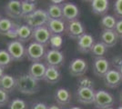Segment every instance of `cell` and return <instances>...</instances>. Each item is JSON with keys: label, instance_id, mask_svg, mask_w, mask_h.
I'll return each instance as SVG.
<instances>
[{"label": "cell", "instance_id": "1", "mask_svg": "<svg viewBox=\"0 0 122 109\" xmlns=\"http://www.w3.org/2000/svg\"><path fill=\"white\" fill-rule=\"evenodd\" d=\"M15 78V89L23 95H35L40 89L38 81L31 77L27 73L17 75Z\"/></svg>", "mask_w": 122, "mask_h": 109}, {"label": "cell", "instance_id": "2", "mask_svg": "<svg viewBox=\"0 0 122 109\" xmlns=\"http://www.w3.org/2000/svg\"><path fill=\"white\" fill-rule=\"evenodd\" d=\"M23 19L25 21V25H27L32 29H34V28L39 27V26H46L49 21V17L46 13V10L37 8L32 14L24 16Z\"/></svg>", "mask_w": 122, "mask_h": 109}, {"label": "cell", "instance_id": "3", "mask_svg": "<svg viewBox=\"0 0 122 109\" xmlns=\"http://www.w3.org/2000/svg\"><path fill=\"white\" fill-rule=\"evenodd\" d=\"M46 47L33 41L25 47V57L32 63L41 62L46 54Z\"/></svg>", "mask_w": 122, "mask_h": 109}, {"label": "cell", "instance_id": "4", "mask_svg": "<svg viewBox=\"0 0 122 109\" xmlns=\"http://www.w3.org/2000/svg\"><path fill=\"white\" fill-rule=\"evenodd\" d=\"M115 104V97L113 95L106 90L98 89L95 93L94 105L96 109H107Z\"/></svg>", "mask_w": 122, "mask_h": 109}, {"label": "cell", "instance_id": "5", "mask_svg": "<svg viewBox=\"0 0 122 109\" xmlns=\"http://www.w3.org/2000/svg\"><path fill=\"white\" fill-rule=\"evenodd\" d=\"M7 52L11 56L13 62H20L25 57V47L24 44L17 39L11 40L7 43L6 48Z\"/></svg>", "mask_w": 122, "mask_h": 109}, {"label": "cell", "instance_id": "6", "mask_svg": "<svg viewBox=\"0 0 122 109\" xmlns=\"http://www.w3.org/2000/svg\"><path fill=\"white\" fill-rule=\"evenodd\" d=\"M44 60L46 66H55L59 68V66H61L64 63L65 57L63 52H61L60 50H55L50 48L45 54Z\"/></svg>", "mask_w": 122, "mask_h": 109}, {"label": "cell", "instance_id": "7", "mask_svg": "<svg viewBox=\"0 0 122 109\" xmlns=\"http://www.w3.org/2000/svg\"><path fill=\"white\" fill-rule=\"evenodd\" d=\"M87 62L83 58H74L72 60L69 66H68V71L71 76L74 77H81L86 75L87 71Z\"/></svg>", "mask_w": 122, "mask_h": 109}, {"label": "cell", "instance_id": "8", "mask_svg": "<svg viewBox=\"0 0 122 109\" xmlns=\"http://www.w3.org/2000/svg\"><path fill=\"white\" fill-rule=\"evenodd\" d=\"M103 81L105 85L108 88L115 89L120 86L122 84V76L120 73L117 69H110L108 72L104 76Z\"/></svg>", "mask_w": 122, "mask_h": 109}, {"label": "cell", "instance_id": "9", "mask_svg": "<svg viewBox=\"0 0 122 109\" xmlns=\"http://www.w3.org/2000/svg\"><path fill=\"white\" fill-rule=\"evenodd\" d=\"M50 37L51 34L46 26H39V27H36V28L33 29L32 39L38 44H41V45L46 47L49 44Z\"/></svg>", "mask_w": 122, "mask_h": 109}, {"label": "cell", "instance_id": "10", "mask_svg": "<svg viewBox=\"0 0 122 109\" xmlns=\"http://www.w3.org/2000/svg\"><path fill=\"white\" fill-rule=\"evenodd\" d=\"M110 70V62L105 57H97L93 61V72L97 77L103 78Z\"/></svg>", "mask_w": 122, "mask_h": 109}, {"label": "cell", "instance_id": "11", "mask_svg": "<svg viewBox=\"0 0 122 109\" xmlns=\"http://www.w3.org/2000/svg\"><path fill=\"white\" fill-rule=\"evenodd\" d=\"M61 8H62L63 19L66 20L67 22L77 20L79 16V8L76 4L71 2L63 3L61 5Z\"/></svg>", "mask_w": 122, "mask_h": 109}, {"label": "cell", "instance_id": "12", "mask_svg": "<svg viewBox=\"0 0 122 109\" xmlns=\"http://www.w3.org/2000/svg\"><path fill=\"white\" fill-rule=\"evenodd\" d=\"M66 33L70 38L77 40L80 36L85 34V27L78 19L70 21V22H67Z\"/></svg>", "mask_w": 122, "mask_h": 109}, {"label": "cell", "instance_id": "13", "mask_svg": "<svg viewBox=\"0 0 122 109\" xmlns=\"http://www.w3.org/2000/svg\"><path fill=\"white\" fill-rule=\"evenodd\" d=\"M95 38L90 34L85 33L83 36H81L76 42L77 50L82 54H87L91 52V49L93 46L95 45Z\"/></svg>", "mask_w": 122, "mask_h": 109}, {"label": "cell", "instance_id": "14", "mask_svg": "<svg viewBox=\"0 0 122 109\" xmlns=\"http://www.w3.org/2000/svg\"><path fill=\"white\" fill-rule=\"evenodd\" d=\"M95 93L96 91L94 88H77L76 92V100L83 104H94Z\"/></svg>", "mask_w": 122, "mask_h": 109}, {"label": "cell", "instance_id": "15", "mask_svg": "<svg viewBox=\"0 0 122 109\" xmlns=\"http://www.w3.org/2000/svg\"><path fill=\"white\" fill-rule=\"evenodd\" d=\"M5 12L6 16L13 19L22 18V10H21V1L18 0H10L5 5Z\"/></svg>", "mask_w": 122, "mask_h": 109}, {"label": "cell", "instance_id": "16", "mask_svg": "<svg viewBox=\"0 0 122 109\" xmlns=\"http://www.w3.org/2000/svg\"><path fill=\"white\" fill-rule=\"evenodd\" d=\"M46 70V66L44 63H31V65L28 67V70H27V74L30 76L31 77L34 78L35 80L40 81V80H43Z\"/></svg>", "mask_w": 122, "mask_h": 109}, {"label": "cell", "instance_id": "17", "mask_svg": "<svg viewBox=\"0 0 122 109\" xmlns=\"http://www.w3.org/2000/svg\"><path fill=\"white\" fill-rule=\"evenodd\" d=\"M46 26L51 35L63 36L66 33V25L64 19H49Z\"/></svg>", "mask_w": 122, "mask_h": 109}, {"label": "cell", "instance_id": "18", "mask_svg": "<svg viewBox=\"0 0 122 109\" xmlns=\"http://www.w3.org/2000/svg\"><path fill=\"white\" fill-rule=\"evenodd\" d=\"M118 38L119 37L117 36L114 30H102V32L100 33V36H99L100 42L102 44H104L107 48L116 46Z\"/></svg>", "mask_w": 122, "mask_h": 109}, {"label": "cell", "instance_id": "19", "mask_svg": "<svg viewBox=\"0 0 122 109\" xmlns=\"http://www.w3.org/2000/svg\"><path fill=\"white\" fill-rule=\"evenodd\" d=\"M92 12L97 16H106L109 9L108 0H93L91 1Z\"/></svg>", "mask_w": 122, "mask_h": 109}, {"label": "cell", "instance_id": "20", "mask_svg": "<svg viewBox=\"0 0 122 109\" xmlns=\"http://www.w3.org/2000/svg\"><path fill=\"white\" fill-rule=\"evenodd\" d=\"M61 78V73L58 67L55 66H46V70L43 80L50 85L56 84Z\"/></svg>", "mask_w": 122, "mask_h": 109}, {"label": "cell", "instance_id": "21", "mask_svg": "<svg viewBox=\"0 0 122 109\" xmlns=\"http://www.w3.org/2000/svg\"><path fill=\"white\" fill-rule=\"evenodd\" d=\"M55 100L59 105H66L71 102L72 95L67 89L60 87L55 92Z\"/></svg>", "mask_w": 122, "mask_h": 109}, {"label": "cell", "instance_id": "22", "mask_svg": "<svg viewBox=\"0 0 122 109\" xmlns=\"http://www.w3.org/2000/svg\"><path fill=\"white\" fill-rule=\"evenodd\" d=\"M0 89L4 90L6 93H11L15 89V76L5 74L0 79Z\"/></svg>", "mask_w": 122, "mask_h": 109}, {"label": "cell", "instance_id": "23", "mask_svg": "<svg viewBox=\"0 0 122 109\" xmlns=\"http://www.w3.org/2000/svg\"><path fill=\"white\" fill-rule=\"evenodd\" d=\"M32 32H33V29L31 27H29L27 25H25V24L18 26L17 29H16L17 40L22 42L23 44L25 43V42L29 41L32 38Z\"/></svg>", "mask_w": 122, "mask_h": 109}, {"label": "cell", "instance_id": "24", "mask_svg": "<svg viewBox=\"0 0 122 109\" xmlns=\"http://www.w3.org/2000/svg\"><path fill=\"white\" fill-rule=\"evenodd\" d=\"M117 18L112 15H106V16H102L100 19L99 25L103 30H114L115 26L117 25Z\"/></svg>", "mask_w": 122, "mask_h": 109}, {"label": "cell", "instance_id": "25", "mask_svg": "<svg viewBox=\"0 0 122 109\" xmlns=\"http://www.w3.org/2000/svg\"><path fill=\"white\" fill-rule=\"evenodd\" d=\"M16 25L13 23L10 18L2 17L0 19V35L2 36H7V34L14 29Z\"/></svg>", "mask_w": 122, "mask_h": 109}, {"label": "cell", "instance_id": "26", "mask_svg": "<svg viewBox=\"0 0 122 109\" xmlns=\"http://www.w3.org/2000/svg\"><path fill=\"white\" fill-rule=\"evenodd\" d=\"M46 13L48 15L49 19H63L61 5L50 4L46 9Z\"/></svg>", "mask_w": 122, "mask_h": 109}, {"label": "cell", "instance_id": "27", "mask_svg": "<svg viewBox=\"0 0 122 109\" xmlns=\"http://www.w3.org/2000/svg\"><path fill=\"white\" fill-rule=\"evenodd\" d=\"M36 2L34 1H28V0H23L21 1V10H22V18L32 14L34 11H36Z\"/></svg>", "mask_w": 122, "mask_h": 109}, {"label": "cell", "instance_id": "28", "mask_svg": "<svg viewBox=\"0 0 122 109\" xmlns=\"http://www.w3.org/2000/svg\"><path fill=\"white\" fill-rule=\"evenodd\" d=\"M107 50V47L102 44L101 42H97L95 43V45L93 46L91 49V55L92 57H94L95 58H97V57H104V56L106 55Z\"/></svg>", "mask_w": 122, "mask_h": 109}, {"label": "cell", "instance_id": "29", "mask_svg": "<svg viewBox=\"0 0 122 109\" xmlns=\"http://www.w3.org/2000/svg\"><path fill=\"white\" fill-rule=\"evenodd\" d=\"M13 62V59L6 49H0V67L6 68Z\"/></svg>", "mask_w": 122, "mask_h": 109}, {"label": "cell", "instance_id": "30", "mask_svg": "<svg viewBox=\"0 0 122 109\" xmlns=\"http://www.w3.org/2000/svg\"><path fill=\"white\" fill-rule=\"evenodd\" d=\"M7 109H28V104L21 98H14L7 104Z\"/></svg>", "mask_w": 122, "mask_h": 109}, {"label": "cell", "instance_id": "31", "mask_svg": "<svg viewBox=\"0 0 122 109\" xmlns=\"http://www.w3.org/2000/svg\"><path fill=\"white\" fill-rule=\"evenodd\" d=\"M77 88H94V81L88 76H83L77 79Z\"/></svg>", "mask_w": 122, "mask_h": 109}, {"label": "cell", "instance_id": "32", "mask_svg": "<svg viewBox=\"0 0 122 109\" xmlns=\"http://www.w3.org/2000/svg\"><path fill=\"white\" fill-rule=\"evenodd\" d=\"M51 49L55 50H60V48L63 46V38L62 36H57V35H51L49 44Z\"/></svg>", "mask_w": 122, "mask_h": 109}, {"label": "cell", "instance_id": "33", "mask_svg": "<svg viewBox=\"0 0 122 109\" xmlns=\"http://www.w3.org/2000/svg\"><path fill=\"white\" fill-rule=\"evenodd\" d=\"M113 11L115 14V17L122 19V0H117L114 2Z\"/></svg>", "mask_w": 122, "mask_h": 109}, {"label": "cell", "instance_id": "34", "mask_svg": "<svg viewBox=\"0 0 122 109\" xmlns=\"http://www.w3.org/2000/svg\"><path fill=\"white\" fill-rule=\"evenodd\" d=\"M9 104V95L4 90L0 89V107H4Z\"/></svg>", "mask_w": 122, "mask_h": 109}, {"label": "cell", "instance_id": "35", "mask_svg": "<svg viewBox=\"0 0 122 109\" xmlns=\"http://www.w3.org/2000/svg\"><path fill=\"white\" fill-rule=\"evenodd\" d=\"M122 64V57H119V56H117V57H115L112 58L111 60V65L113 66V67L114 69H118L119 66H121Z\"/></svg>", "mask_w": 122, "mask_h": 109}, {"label": "cell", "instance_id": "36", "mask_svg": "<svg viewBox=\"0 0 122 109\" xmlns=\"http://www.w3.org/2000/svg\"><path fill=\"white\" fill-rule=\"evenodd\" d=\"M114 31L116 32V34L117 35L118 37L122 38V19L117 20V25H116V26H115Z\"/></svg>", "mask_w": 122, "mask_h": 109}, {"label": "cell", "instance_id": "37", "mask_svg": "<svg viewBox=\"0 0 122 109\" xmlns=\"http://www.w3.org/2000/svg\"><path fill=\"white\" fill-rule=\"evenodd\" d=\"M31 109H48V105L42 102H36L32 104Z\"/></svg>", "mask_w": 122, "mask_h": 109}, {"label": "cell", "instance_id": "38", "mask_svg": "<svg viewBox=\"0 0 122 109\" xmlns=\"http://www.w3.org/2000/svg\"><path fill=\"white\" fill-rule=\"evenodd\" d=\"M51 3L52 4H55V5H60V4L62 5L64 3V1L63 0H52Z\"/></svg>", "mask_w": 122, "mask_h": 109}, {"label": "cell", "instance_id": "39", "mask_svg": "<svg viewBox=\"0 0 122 109\" xmlns=\"http://www.w3.org/2000/svg\"><path fill=\"white\" fill-rule=\"evenodd\" d=\"M48 109H61L60 106L59 105H57V104H50V105H48Z\"/></svg>", "mask_w": 122, "mask_h": 109}, {"label": "cell", "instance_id": "40", "mask_svg": "<svg viewBox=\"0 0 122 109\" xmlns=\"http://www.w3.org/2000/svg\"><path fill=\"white\" fill-rule=\"evenodd\" d=\"M5 75V69L2 67H0V79L2 78V76Z\"/></svg>", "mask_w": 122, "mask_h": 109}, {"label": "cell", "instance_id": "41", "mask_svg": "<svg viewBox=\"0 0 122 109\" xmlns=\"http://www.w3.org/2000/svg\"><path fill=\"white\" fill-rule=\"evenodd\" d=\"M118 99H119V104H120V105H122V90L120 91V93H119Z\"/></svg>", "mask_w": 122, "mask_h": 109}, {"label": "cell", "instance_id": "42", "mask_svg": "<svg viewBox=\"0 0 122 109\" xmlns=\"http://www.w3.org/2000/svg\"><path fill=\"white\" fill-rule=\"evenodd\" d=\"M68 109H83V108L79 107V106H71L70 108H68Z\"/></svg>", "mask_w": 122, "mask_h": 109}, {"label": "cell", "instance_id": "43", "mask_svg": "<svg viewBox=\"0 0 122 109\" xmlns=\"http://www.w3.org/2000/svg\"><path fill=\"white\" fill-rule=\"evenodd\" d=\"M117 70H118V72L120 73V75H121V76H122V64H121V66H119V68H118Z\"/></svg>", "mask_w": 122, "mask_h": 109}, {"label": "cell", "instance_id": "44", "mask_svg": "<svg viewBox=\"0 0 122 109\" xmlns=\"http://www.w3.org/2000/svg\"><path fill=\"white\" fill-rule=\"evenodd\" d=\"M117 109H122V105H119V106H118Z\"/></svg>", "mask_w": 122, "mask_h": 109}, {"label": "cell", "instance_id": "45", "mask_svg": "<svg viewBox=\"0 0 122 109\" xmlns=\"http://www.w3.org/2000/svg\"><path fill=\"white\" fill-rule=\"evenodd\" d=\"M107 109H114L113 107H110V108H107Z\"/></svg>", "mask_w": 122, "mask_h": 109}, {"label": "cell", "instance_id": "46", "mask_svg": "<svg viewBox=\"0 0 122 109\" xmlns=\"http://www.w3.org/2000/svg\"><path fill=\"white\" fill-rule=\"evenodd\" d=\"M1 18H2V17H1V14H0V19H1Z\"/></svg>", "mask_w": 122, "mask_h": 109}, {"label": "cell", "instance_id": "47", "mask_svg": "<svg viewBox=\"0 0 122 109\" xmlns=\"http://www.w3.org/2000/svg\"><path fill=\"white\" fill-rule=\"evenodd\" d=\"M121 45H122V38H121Z\"/></svg>", "mask_w": 122, "mask_h": 109}]
</instances>
